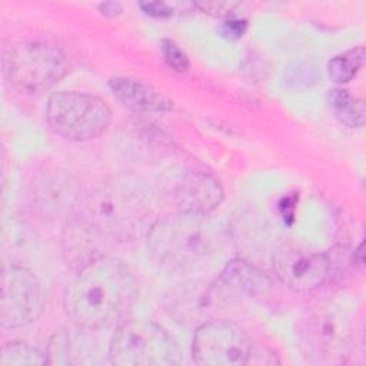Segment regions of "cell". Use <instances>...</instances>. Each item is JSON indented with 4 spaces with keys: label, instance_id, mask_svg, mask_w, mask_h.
Segmentation results:
<instances>
[{
    "label": "cell",
    "instance_id": "d6986e66",
    "mask_svg": "<svg viewBox=\"0 0 366 366\" xmlns=\"http://www.w3.org/2000/svg\"><path fill=\"white\" fill-rule=\"evenodd\" d=\"M196 6L214 17H232L240 7L239 3L233 1H206V3H196Z\"/></svg>",
    "mask_w": 366,
    "mask_h": 366
},
{
    "label": "cell",
    "instance_id": "7c38bea8",
    "mask_svg": "<svg viewBox=\"0 0 366 366\" xmlns=\"http://www.w3.org/2000/svg\"><path fill=\"white\" fill-rule=\"evenodd\" d=\"M76 327V330H60L50 339L46 352L50 365H87L97 362V346L90 335L94 329Z\"/></svg>",
    "mask_w": 366,
    "mask_h": 366
},
{
    "label": "cell",
    "instance_id": "7a4b0ae2",
    "mask_svg": "<svg viewBox=\"0 0 366 366\" xmlns=\"http://www.w3.org/2000/svg\"><path fill=\"white\" fill-rule=\"evenodd\" d=\"M80 222L93 233L119 240L132 239L154 222V193L132 174H116L99 183L79 204Z\"/></svg>",
    "mask_w": 366,
    "mask_h": 366
},
{
    "label": "cell",
    "instance_id": "9c48e42d",
    "mask_svg": "<svg viewBox=\"0 0 366 366\" xmlns=\"http://www.w3.org/2000/svg\"><path fill=\"white\" fill-rule=\"evenodd\" d=\"M256 345L234 323L210 320L200 325L192 342L193 360L204 366L250 365Z\"/></svg>",
    "mask_w": 366,
    "mask_h": 366
},
{
    "label": "cell",
    "instance_id": "9a60e30c",
    "mask_svg": "<svg viewBox=\"0 0 366 366\" xmlns=\"http://www.w3.org/2000/svg\"><path fill=\"white\" fill-rule=\"evenodd\" d=\"M327 104L335 117L347 127H362L365 123V103L343 89L327 93Z\"/></svg>",
    "mask_w": 366,
    "mask_h": 366
},
{
    "label": "cell",
    "instance_id": "5bb4252c",
    "mask_svg": "<svg viewBox=\"0 0 366 366\" xmlns=\"http://www.w3.org/2000/svg\"><path fill=\"white\" fill-rule=\"evenodd\" d=\"M222 277L229 283L250 295L264 293L270 287L269 277L254 266L243 260L230 262L222 273Z\"/></svg>",
    "mask_w": 366,
    "mask_h": 366
},
{
    "label": "cell",
    "instance_id": "ffe728a7",
    "mask_svg": "<svg viewBox=\"0 0 366 366\" xmlns=\"http://www.w3.org/2000/svg\"><path fill=\"white\" fill-rule=\"evenodd\" d=\"M217 31L224 39H229V40L239 39L246 31V21L244 20L229 19V20L220 23V26L217 27Z\"/></svg>",
    "mask_w": 366,
    "mask_h": 366
},
{
    "label": "cell",
    "instance_id": "5b68a950",
    "mask_svg": "<svg viewBox=\"0 0 366 366\" xmlns=\"http://www.w3.org/2000/svg\"><path fill=\"white\" fill-rule=\"evenodd\" d=\"M46 120L50 129L70 142H89L102 136L112 120L106 102L94 94L61 90L49 97Z\"/></svg>",
    "mask_w": 366,
    "mask_h": 366
},
{
    "label": "cell",
    "instance_id": "8fae6325",
    "mask_svg": "<svg viewBox=\"0 0 366 366\" xmlns=\"http://www.w3.org/2000/svg\"><path fill=\"white\" fill-rule=\"evenodd\" d=\"M277 279L295 292H310L330 277L327 254L310 252L297 246L279 247L272 259Z\"/></svg>",
    "mask_w": 366,
    "mask_h": 366
},
{
    "label": "cell",
    "instance_id": "7402d4cb",
    "mask_svg": "<svg viewBox=\"0 0 366 366\" xmlns=\"http://www.w3.org/2000/svg\"><path fill=\"white\" fill-rule=\"evenodd\" d=\"M99 7H100V10H102V13H103L104 16L113 17V16H117V14L122 13V7H120L119 3L107 1V3H102Z\"/></svg>",
    "mask_w": 366,
    "mask_h": 366
},
{
    "label": "cell",
    "instance_id": "2e32d148",
    "mask_svg": "<svg viewBox=\"0 0 366 366\" xmlns=\"http://www.w3.org/2000/svg\"><path fill=\"white\" fill-rule=\"evenodd\" d=\"M363 57L365 49L360 46L330 59L327 63V74L332 81L337 84L349 83L362 67Z\"/></svg>",
    "mask_w": 366,
    "mask_h": 366
},
{
    "label": "cell",
    "instance_id": "44dd1931",
    "mask_svg": "<svg viewBox=\"0 0 366 366\" xmlns=\"http://www.w3.org/2000/svg\"><path fill=\"white\" fill-rule=\"evenodd\" d=\"M144 13L153 16V17H169L173 14V9L163 3V1H150V3H142L140 4Z\"/></svg>",
    "mask_w": 366,
    "mask_h": 366
},
{
    "label": "cell",
    "instance_id": "ba28073f",
    "mask_svg": "<svg viewBox=\"0 0 366 366\" xmlns=\"http://www.w3.org/2000/svg\"><path fill=\"white\" fill-rule=\"evenodd\" d=\"M159 194L177 212L209 214L223 200L220 183L210 174L183 166L166 169L157 179Z\"/></svg>",
    "mask_w": 366,
    "mask_h": 366
},
{
    "label": "cell",
    "instance_id": "277c9868",
    "mask_svg": "<svg viewBox=\"0 0 366 366\" xmlns=\"http://www.w3.org/2000/svg\"><path fill=\"white\" fill-rule=\"evenodd\" d=\"M64 53L49 43L20 41L3 54V73L9 84L21 93H41L66 76Z\"/></svg>",
    "mask_w": 366,
    "mask_h": 366
},
{
    "label": "cell",
    "instance_id": "e0dca14e",
    "mask_svg": "<svg viewBox=\"0 0 366 366\" xmlns=\"http://www.w3.org/2000/svg\"><path fill=\"white\" fill-rule=\"evenodd\" d=\"M46 363H49L46 355L23 342L6 343L0 350V366H39Z\"/></svg>",
    "mask_w": 366,
    "mask_h": 366
},
{
    "label": "cell",
    "instance_id": "52a82bcc",
    "mask_svg": "<svg viewBox=\"0 0 366 366\" xmlns=\"http://www.w3.org/2000/svg\"><path fill=\"white\" fill-rule=\"evenodd\" d=\"M297 336L307 357L322 363H339L350 352L352 325L336 305L319 303L302 316Z\"/></svg>",
    "mask_w": 366,
    "mask_h": 366
},
{
    "label": "cell",
    "instance_id": "8992f818",
    "mask_svg": "<svg viewBox=\"0 0 366 366\" xmlns=\"http://www.w3.org/2000/svg\"><path fill=\"white\" fill-rule=\"evenodd\" d=\"M109 360L116 366H170L180 362V350L162 326L150 320H132L114 332Z\"/></svg>",
    "mask_w": 366,
    "mask_h": 366
},
{
    "label": "cell",
    "instance_id": "ac0fdd59",
    "mask_svg": "<svg viewBox=\"0 0 366 366\" xmlns=\"http://www.w3.org/2000/svg\"><path fill=\"white\" fill-rule=\"evenodd\" d=\"M162 51L164 56V60L167 61V64L176 70V71H187L189 69V59L187 56L183 53V50L172 40L164 39L162 41Z\"/></svg>",
    "mask_w": 366,
    "mask_h": 366
},
{
    "label": "cell",
    "instance_id": "4fadbf2b",
    "mask_svg": "<svg viewBox=\"0 0 366 366\" xmlns=\"http://www.w3.org/2000/svg\"><path fill=\"white\" fill-rule=\"evenodd\" d=\"M113 96L126 107L143 113H164L173 109V102L160 90L133 77H114L109 81Z\"/></svg>",
    "mask_w": 366,
    "mask_h": 366
},
{
    "label": "cell",
    "instance_id": "30bf717a",
    "mask_svg": "<svg viewBox=\"0 0 366 366\" xmlns=\"http://www.w3.org/2000/svg\"><path fill=\"white\" fill-rule=\"evenodd\" d=\"M44 292L37 277L26 267L7 266L1 274L0 325L17 329L36 322L44 309Z\"/></svg>",
    "mask_w": 366,
    "mask_h": 366
},
{
    "label": "cell",
    "instance_id": "6da1fadb",
    "mask_svg": "<svg viewBox=\"0 0 366 366\" xmlns=\"http://www.w3.org/2000/svg\"><path fill=\"white\" fill-rule=\"evenodd\" d=\"M136 297L132 270L119 259L99 256L86 263L67 286L63 307L76 326L100 330L117 323Z\"/></svg>",
    "mask_w": 366,
    "mask_h": 366
},
{
    "label": "cell",
    "instance_id": "3957f363",
    "mask_svg": "<svg viewBox=\"0 0 366 366\" xmlns=\"http://www.w3.org/2000/svg\"><path fill=\"white\" fill-rule=\"evenodd\" d=\"M222 240L219 227L207 214L177 212L156 220L147 232V247L156 262L167 269H184L216 250Z\"/></svg>",
    "mask_w": 366,
    "mask_h": 366
}]
</instances>
